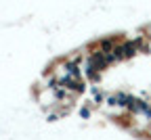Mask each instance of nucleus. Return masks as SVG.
Returning <instances> with one entry per match:
<instances>
[{
  "label": "nucleus",
  "mask_w": 151,
  "mask_h": 140,
  "mask_svg": "<svg viewBox=\"0 0 151 140\" xmlns=\"http://www.w3.org/2000/svg\"><path fill=\"white\" fill-rule=\"evenodd\" d=\"M116 59H118V63H122V61H130V59H134L137 54H139V50H137V46H134V42L132 40H126V42H120L118 46H116Z\"/></svg>",
  "instance_id": "f257e3e1"
},
{
  "label": "nucleus",
  "mask_w": 151,
  "mask_h": 140,
  "mask_svg": "<svg viewBox=\"0 0 151 140\" xmlns=\"http://www.w3.org/2000/svg\"><path fill=\"white\" fill-rule=\"evenodd\" d=\"M36 98H38V105H40L44 111L50 109V107H55V105H59V96H57V92H55V86L36 92Z\"/></svg>",
  "instance_id": "f03ea898"
},
{
  "label": "nucleus",
  "mask_w": 151,
  "mask_h": 140,
  "mask_svg": "<svg viewBox=\"0 0 151 140\" xmlns=\"http://www.w3.org/2000/svg\"><path fill=\"white\" fill-rule=\"evenodd\" d=\"M80 117L82 119H90V105H84V107H80Z\"/></svg>",
  "instance_id": "7ed1b4c3"
}]
</instances>
